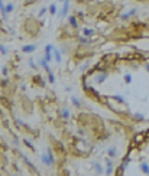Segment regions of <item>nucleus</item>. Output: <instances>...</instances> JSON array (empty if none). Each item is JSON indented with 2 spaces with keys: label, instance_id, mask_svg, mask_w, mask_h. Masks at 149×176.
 Segmentation results:
<instances>
[{
  "label": "nucleus",
  "instance_id": "nucleus-1",
  "mask_svg": "<svg viewBox=\"0 0 149 176\" xmlns=\"http://www.w3.org/2000/svg\"><path fill=\"white\" fill-rule=\"evenodd\" d=\"M82 90H84V93H86L91 100H94V101H98V103H103V95H100V93L96 90L94 87H90L86 81H82Z\"/></svg>",
  "mask_w": 149,
  "mask_h": 176
},
{
  "label": "nucleus",
  "instance_id": "nucleus-2",
  "mask_svg": "<svg viewBox=\"0 0 149 176\" xmlns=\"http://www.w3.org/2000/svg\"><path fill=\"white\" fill-rule=\"evenodd\" d=\"M49 140L52 142V147H54V150L58 153V155H59V156H65V153H67V152H65V147H64V144H62L61 142L55 140V139L51 137V136H49Z\"/></svg>",
  "mask_w": 149,
  "mask_h": 176
},
{
  "label": "nucleus",
  "instance_id": "nucleus-3",
  "mask_svg": "<svg viewBox=\"0 0 149 176\" xmlns=\"http://www.w3.org/2000/svg\"><path fill=\"white\" fill-rule=\"evenodd\" d=\"M31 82H32V85H35V87H41V88H45V87H47V82L44 81V78L41 77V74H35V75L32 77Z\"/></svg>",
  "mask_w": 149,
  "mask_h": 176
},
{
  "label": "nucleus",
  "instance_id": "nucleus-4",
  "mask_svg": "<svg viewBox=\"0 0 149 176\" xmlns=\"http://www.w3.org/2000/svg\"><path fill=\"white\" fill-rule=\"evenodd\" d=\"M107 78H109V69H107V71H98V74L94 75V82H96L97 85H100V84H103Z\"/></svg>",
  "mask_w": 149,
  "mask_h": 176
},
{
  "label": "nucleus",
  "instance_id": "nucleus-5",
  "mask_svg": "<svg viewBox=\"0 0 149 176\" xmlns=\"http://www.w3.org/2000/svg\"><path fill=\"white\" fill-rule=\"evenodd\" d=\"M41 162L44 163L47 167H54V166L57 165V162H54V160L51 159V156L48 155V153H42V155H41Z\"/></svg>",
  "mask_w": 149,
  "mask_h": 176
},
{
  "label": "nucleus",
  "instance_id": "nucleus-6",
  "mask_svg": "<svg viewBox=\"0 0 149 176\" xmlns=\"http://www.w3.org/2000/svg\"><path fill=\"white\" fill-rule=\"evenodd\" d=\"M70 9H71V0H65V2L62 3V9L59 12V17L64 19V17H67L68 13H70Z\"/></svg>",
  "mask_w": 149,
  "mask_h": 176
},
{
  "label": "nucleus",
  "instance_id": "nucleus-7",
  "mask_svg": "<svg viewBox=\"0 0 149 176\" xmlns=\"http://www.w3.org/2000/svg\"><path fill=\"white\" fill-rule=\"evenodd\" d=\"M78 17H77V15H70L68 16V23H70V26L74 29V30H77V29H80V23H78Z\"/></svg>",
  "mask_w": 149,
  "mask_h": 176
},
{
  "label": "nucleus",
  "instance_id": "nucleus-8",
  "mask_svg": "<svg viewBox=\"0 0 149 176\" xmlns=\"http://www.w3.org/2000/svg\"><path fill=\"white\" fill-rule=\"evenodd\" d=\"M19 155H20V157H22V159H23V162H25V165L28 166V169H29V170H31L32 173H39V170H38V169H36V167L33 166V163H32V162H31V160H29V159H28V157H26L25 155H22V153H19Z\"/></svg>",
  "mask_w": 149,
  "mask_h": 176
},
{
  "label": "nucleus",
  "instance_id": "nucleus-9",
  "mask_svg": "<svg viewBox=\"0 0 149 176\" xmlns=\"http://www.w3.org/2000/svg\"><path fill=\"white\" fill-rule=\"evenodd\" d=\"M114 170H113V162H112V157H106V169H104V175H113Z\"/></svg>",
  "mask_w": 149,
  "mask_h": 176
},
{
  "label": "nucleus",
  "instance_id": "nucleus-10",
  "mask_svg": "<svg viewBox=\"0 0 149 176\" xmlns=\"http://www.w3.org/2000/svg\"><path fill=\"white\" fill-rule=\"evenodd\" d=\"M0 104H2L7 111H12V101L9 100V97H6V95H2L0 97Z\"/></svg>",
  "mask_w": 149,
  "mask_h": 176
},
{
  "label": "nucleus",
  "instance_id": "nucleus-11",
  "mask_svg": "<svg viewBox=\"0 0 149 176\" xmlns=\"http://www.w3.org/2000/svg\"><path fill=\"white\" fill-rule=\"evenodd\" d=\"M36 48H38L36 43H28V45H23L22 46V52L23 54H32V52L36 51Z\"/></svg>",
  "mask_w": 149,
  "mask_h": 176
},
{
  "label": "nucleus",
  "instance_id": "nucleus-12",
  "mask_svg": "<svg viewBox=\"0 0 149 176\" xmlns=\"http://www.w3.org/2000/svg\"><path fill=\"white\" fill-rule=\"evenodd\" d=\"M77 40H78V43L80 45H86V46H88V45H91V43L94 42L91 38H88V36H80V38H77Z\"/></svg>",
  "mask_w": 149,
  "mask_h": 176
},
{
  "label": "nucleus",
  "instance_id": "nucleus-13",
  "mask_svg": "<svg viewBox=\"0 0 149 176\" xmlns=\"http://www.w3.org/2000/svg\"><path fill=\"white\" fill-rule=\"evenodd\" d=\"M39 67L42 68V69H45V72L47 74H49V72H52V69L49 68V62L45 59V58H42V59H39Z\"/></svg>",
  "mask_w": 149,
  "mask_h": 176
},
{
  "label": "nucleus",
  "instance_id": "nucleus-14",
  "mask_svg": "<svg viewBox=\"0 0 149 176\" xmlns=\"http://www.w3.org/2000/svg\"><path fill=\"white\" fill-rule=\"evenodd\" d=\"M136 15V9H130V10H127L126 13H123V15H120V20H123V22H126V20H129L132 16H135Z\"/></svg>",
  "mask_w": 149,
  "mask_h": 176
},
{
  "label": "nucleus",
  "instance_id": "nucleus-15",
  "mask_svg": "<svg viewBox=\"0 0 149 176\" xmlns=\"http://www.w3.org/2000/svg\"><path fill=\"white\" fill-rule=\"evenodd\" d=\"M59 116H61V118H62L64 121H68L70 117H71V113H70V110H68L67 107H64L61 111H59Z\"/></svg>",
  "mask_w": 149,
  "mask_h": 176
},
{
  "label": "nucleus",
  "instance_id": "nucleus-16",
  "mask_svg": "<svg viewBox=\"0 0 149 176\" xmlns=\"http://www.w3.org/2000/svg\"><path fill=\"white\" fill-rule=\"evenodd\" d=\"M52 54H54V59L57 61V64H61V62H62V52H61V49L54 48Z\"/></svg>",
  "mask_w": 149,
  "mask_h": 176
},
{
  "label": "nucleus",
  "instance_id": "nucleus-17",
  "mask_svg": "<svg viewBox=\"0 0 149 176\" xmlns=\"http://www.w3.org/2000/svg\"><path fill=\"white\" fill-rule=\"evenodd\" d=\"M107 156L112 157V159L117 156V147H116V146H110V147L107 149Z\"/></svg>",
  "mask_w": 149,
  "mask_h": 176
},
{
  "label": "nucleus",
  "instance_id": "nucleus-18",
  "mask_svg": "<svg viewBox=\"0 0 149 176\" xmlns=\"http://www.w3.org/2000/svg\"><path fill=\"white\" fill-rule=\"evenodd\" d=\"M93 170H94L97 175H103V173H104V169L101 167V165H100L98 162H94V163H93Z\"/></svg>",
  "mask_w": 149,
  "mask_h": 176
},
{
  "label": "nucleus",
  "instance_id": "nucleus-19",
  "mask_svg": "<svg viewBox=\"0 0 149 176\" xmlns=\"http://www.w3.org/2000/svg\"><path fill=\"white\" fill-rule=\"evenodd\" d=\"M82 35H84V36H88V38H91V36H94V35H96V30H94V29H91V28H82Z\"/></svg>",
  "mask_w": 149,
  "mask_h": 176
},
{
  "label": "nucleus",
  "instance_id": "nucleus-20",
  "mask_svg": "<svg viewBox=\"0 0 149 176\" xmlns=\"http://www.w3.org/2000/svg\"><path fill=\"white\" fill-rule=\"evenodd\" d=\"M71 103H73L74 108H81V105H82V103L80 101V98L75 97V95H71Z\"/></svg>",
  "mask_w": 149,
  "mask_h": 176
},
{
  "label": "nucleus",
  "instance_id": "nucleus-21",
  "mask_svg": "<svg viewBox=\"0 0 149 176\" xmlns=\"http://www.w3.org/2000/svg\"><path fill=\"white\" fill-rule=\"evenodd\" d=\"M22 143H23V144H25V146H26V147H28V149H29V150H31L32 153H35V152H36L35 146L32 144V142H31L29 139H23V140H22Z\"/></svg>",
  "mask_w": 149,
  "mask_h": 176
},
{
  "label": "nucleus",
  "instance_id": "nucleus-22",
  "mask_svg": "<svg viewBox=\"0 0 149 176\" xmlns=\"http://www.w3.org/2000/svg\"><path fill=\"white\" fill-rule=\"evenodd\" d=\"M57 12H58L57 5H55V3H51V5H49V7H48V13H49L51 16H55V15H57Z\"/></svg>",
  "mask_w": 149,
  "mask_h": 176
},
{
  "label": "nucleus",
  "instance_id": "nucleus-23",
  "mask_svg": "<svg viewBox=\"0 0 149 176\" xmlns=\"http://www.w3.org/2000/svg\"><path fill=\"white\" fill-rule=\"evenodd\" d=\"M112 98H113L114 101L120 103V104H126V100H124V97H123V95H120V94H114V95H112Z\"/></svg>",
  "mask_w": 149,
  "mask_h": 176
},
{
  "label": "nucleus",
  "instance_id": "nucleus-24",
  "mask_svg": "<svg viewBox=\"0 0 149 176\" xmlns=\"http://www.w3.org/2000/svg\"><path fill=\"white\" fill-rule=\"evenodd\" d=\"M132 118H133L135 121H145V116L140 114V113H133V114H132Z\"/></svg>",
  "mask_w": 149,
  "mask_h": 176
},
{
  "label": "nucleus",
  "instance_id": "nucleus-25",
  "mask_svg": "<svg viewBox=\"0 0 149 176\" xmlns=\"http://www.w3.org/2000/svg\"><path fill=\"white\" fill-rule=\"evenodd\" d=\"M139 166H140V170H142L145 175H149V165H148L146 162H142Z\"/></svg>",
  "mask_w": 149,
  "mask_h": 176
},
{
  "label": "nucleus",
  "instance_id": "nucleus-26",
  "mask_svg": "<svg viewBox=\"0 0 149 176\" xmlns=\"http://www.w3.org/2000/svg\"><path fill=\"white\" fill-rule=\"evenodd\" d=\"M13 124H15L19 130H20V128H23V126H25V123H23L22 120H20V118H15V120H13Z\"/></svg>",
  "mask_w": 149,
  "mask_h": 176
},
{
  "label": "nucleus",
  "instance_id": "nucleus-27",
  "mask_svg": "<svg viewBox=\"0 0 149 176\" xmlns=\"http://www.w3.org/2000/svg\"><path fill=\"white\" fill-rule=\"evenodd\" d=\"M132 79H133V78H132V75H130V74H124V75H123V81H124V84H126V85L132 84Z\"/></svg>",
  "mask_w": 149,
  "mask_h": 176
},
{
  "label": "nucleus",
  "instance_id": "nucleus-28",
  "mask_svg": "<svg viewBox=\"0 0 149 176\" xmlns=\"http://www.w3.org/2000/svg\"><path fill=\"white\" fill-rule=\"evenodd\" d=\"M54 45H51V43H47L45 45V48H44V54H52V51H54Z\"/></svg>",
  "mask_w": 149,
  "mask_h": 176
},
{
  "label": "nucleus",
  "instance_id": "nucleus-29",
  "mask_svg": "<svg viewBox=\"0 0 149 176\" xmlns=\"http://www.w3.org/2000/svg\"><path fill=\"white\" fill-rule=\"evenodd\" d=\"M88 68H90V64H88V61H86V62H84V64L81 65V67H80V71H81V72L88 71Z\"/></svg>",
  "mask_w": 149,
  "mask_h": 176
},
{
  "label": "nucleus",
  "instance_id": "nucleus-30",
  "mask_svg": "<svg viewBox=\"0 0 149 176\" xmlns=\"http://www.w3.org/2000/svg\"><path fill=\"white\" fill-rule=\"evenodd\" d=\"M13 10H15V5L13 3H7L6 5V12L10 15V13H13Z\"/></svg>",
  "mask_w": 149,
  "mask_h": 176
},
{
  "label": "nucleus",
  "instance_id": "nucleus-31",
  "mask_svg": "<svg viewBox=\"0 0 149 176\" xmlns=\"http://www.w3.org/2000/svg\"><path fill=\"white\" fill-rule=\"evenodd\" d=\"M7 52H9L7 46H5V45H2V43H0V54H2V55H7Z\"/></svg>",
  "mask_w": 149,
  "mask_h": 176
},
{
  "label": "nucleus",
  "instance_id": "nucleus-32",
  "mask_svg": "<svg viewBox=\"0 0 149 176\" xmlns=\"http://www.w3.org/2000/svg\"><path fill=\"white\" fill-rule=\"evenodd\" d=\"M28 64H29V67H31L32 69H38V68H39V65H36L33 59H29V61H28Z\"/></svg>",
  "mask_w": 149,
  "mask_h": 176
},
{
  "label": "nucleus",
  "instance_id": "nucleus-33",
  "mask_svg": "<svg viewBox=\"0 0 149 176\" xmlns=\"http://www.w3.org/2000/svg\"><path fill=\"white\" fill-rule=\"evenodd\" d=\"M0 85H2V88H7V87L10 85V81H9L7 78H5V79H2V82H0Z\"/></svg>",
  "mask_w": 149,
  "mask_h": 176
},
{
  "label": "nucleus",
  "instance_id": "nucleus-34",
  "mask_svg": "<svg viewBox=\"0 0 149 176\" xmlns=\"http://www.w3.org/2000/svg\"><path fill=\"white\" fill-rule=\"evenodd\" d=\"M48 81H49L51 84H55V75H54V72H49V74H48Z\"/></svg>",
  "mask_w": 149,
  "mask_h": 176
},
{
  "label": "nucleus",
  "instance_id": "nucleus-35",
  "mask_svg": "<svg viewBox=\"0 0 149 176\" xmlns=\"http://www.w3.org/2000/svg\"><path fill=\"white\" fill-rule=\"evenodd\" d=\"M2 75L7 77L9 75V67H2Z\"/></svg>",
  "mask_w": 149,
  "mask_h": 176
},
{
  "label": "nucleus",
  "instance_id": "nucleus-36",
  "mask_svg": "<svg viewBox=\"0 0 149 176\" xmlns=\"http://www.w3.org/2000/svg\"><path fill=\"white\" fill-rule=\"evenodd\" d=\"M47 12H48V7H42V9L39 10V13H38V16H39V17H42V16H44V15H45Z\"/></svg>",
  "mask_w": 149,
  "mask_h": 176
},
{
  "label": "nucleus",
  "instance_id": "nucleus-37",
  "mask_svg": "<svg viewBox=\"0 0 149 176\" xmlns=\"http://www.w3.org/2000/svg\"><path fill=\"white\" fill-rule=\"evenodd\" d=\"M44 58H45L48 62H51V61L54 59V54H45V55H44Z\"/></svg>",
  "mask_w": 149,
  "mask_h": 176
},
{
  "label": "nucleus",
  "instance_id": "nucleus-38",
  "mask_svg": "<svg viewBox=\"0 0 149 176\" xmlns=\"http://www.w3.org/2000/svg\"><path fill=\"white\" fill-rule=\"evenodd\" d=\"M75 15H77V17H78L80 20H84V19H86V16H84V12H81V10H80V12H77Z\"/></svg>",
  "mask_w": 149,
  "mask_h": 176
},
{
  "label": "nucleus",
  "instance_id": "nucleus-39",
  "mask_svg": "<svg viewBox=\"0 0 149 176\" xmlns=\"http://www.w3.org/2000/svg\"><path fill=\"white\" fill-rule=\"evenodd\" d=\"M78 134H80V136H86V130H84L82 127H80V128H78Z\"/></svg>",
  "mask_w": 149,
  "mask_h": 176
},
{
  "label": "nucleus",
  "instance_id": "nucleus-40",
  "mask_svg": "<svg viewBox=\"0 0 149 176\" xmlns=\"http://www.w3.org/2000/svg\"><path fill=\"white\" fill-rule=\"evenodd\" d=\"M143 67H145V69H146V71H148V72H149V61H148V62H145V64H143Z\"/></svg>",
  "mask_w": 149,
  "mask_h": 176
},
{
  "label": "nucleus",
  "instance_id": "nucleus-41",
  "mask_svg": "<svg viewBox=\"0 0 149 176\" xmlns=\"http://www.w3.org/2000/svg\"><path fill=\"white\" fill-rule=\"evenodd\" d=\"M0 118H2V120H3V118H5V113H3V111H2V108H0Z\"/></svg>",
  "mask_w": 149,
  "mask_h": 176
},
{
  "label": "nucleus",
  "instance_id": "nucleus-42",
  "mask_svg": "<svg viewBox=\"0 0 149 176\" xmlns=\"http://www.w3.org/2000/svg\"><path fill=\"white\" fill-rule=\"evenodd\" d=\"M71 90H73V88H71V87H70V85H68V87H65V91H67V93H70V91H71Z\"/></svg>",
  "mask_w": 149,
  "mask_h": 176
},
{
  "label": "nucleus",
  "instance_id": "nucleus-43",
  "mask_svg": "<svg viewBox=\"0 0 149 176\" xmlns=\"http://www.w3.org/2000/svg\"><path fill=\"white\" fill-rule=\"evenodd\" d=\"M3 6H6V5H5V3H3V0H0V9H2V7H3Z\"/></svg>",
  "mask_w": 149,
  "mask_h": 176
},
{
  "label": "nucleus",
  "instance_id": "nucleus-44",
  "mask_svg": "<svg viewBox=\"0 0 149 176\" xmlns=\"http://www.w3.org/2000/svg\"><path fill=\"white\" fill-rule=\"evenodd\" d=\"M59 2H61V3H64V2H65V0H59Z\"/></svg>",
  "mask_w": 149,
  "mask_h": 176
}]
</instances>
